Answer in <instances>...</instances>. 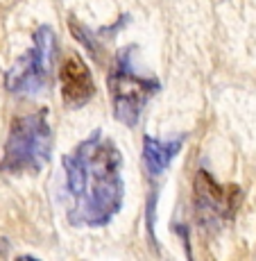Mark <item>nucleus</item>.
<instances>
[{"mask_svg":"<svg viewBox=\"0 0 256 261\" xmlns=\"http://www.w3.org/2000/svg\"><path fill=\"white\" fill-rule=\"evenodd\" d=\"M132 53L134 48L120 50L116 55L111 73L107 77V87L113 102V116H116L118 123L127 125V127L138 125L148 100L159 91L157 77H145V75L136 73L132 62Z\"/></svg>","mask_w":256,"mask_h":261,"instance_id":"3","label":"nucleus"},{"mask_svg":"<svg viewBox=\"0 0 256 261\" xmlns=\"http://www.w3.org/2000/svg\"><path fill=\"white\" fill-rule=\"evenodd\" d=\"M66 173L68 223L73 227H107L123 207V154L100 129L62 159Z\"/></svg>","mask_w":256,"mask_h":261,"instance_id":"1","label":"nucleus"},{"mask_svg":"<svg viewBox=\"0 0 256 261\" xmlns=\"http://www.w3.org/2000/svg\"><path fill=\"white\" fill-rule=\"evenodd\" d=\"M54 43H57V37H54L52 28L39 25V30L34 32V46L18 59V64L5 77V87L9 93L34 95L46 87Z\"/></svg>","mask_w":256,"mask_h":261,"instance_id":"4","label":"nucleus"},{"mask_svg":"<svg viewBox=\"0 0 256 261\" xmlns=\"http://www.w3.org/2000/svg\"><path fill=\"white\" fill-rule=\"evenodd\" d=\"M195 212L197 218L207 225H218L229 220L238 209L240 189L238 187H222L211 177L209 170L200 168L195 175Z\"/></svg>","mask_w":256,"mask_h":261,"instance_id":"5","label":"nucleus"},{"mask_svg":"<svg viewBox=\"0 0 256 261\" xmlns=\"http://www.w3.org/2000/svg\"><path fill=\"white\" fill-rule=\"evenodd\" d=\"M59 89H62V100L66 107H84L95 93L91 68L87 66L79 55H70L62 62L59 68Z\"/></svg>","mask_w":256,"mask_h":261,"instance_id":"6","label":"nucleus"},{"mask_svg":"<svg viewBox=\"0 0 256 261\" xmlns=\"http://www.w3.org/2000/svg\"><path fill=\"white\" fill-rule=\"evenodd\" d=\"M186 137H175L170 141H161V139H154L152 134H145L143 137V164L145 170L152 179L161 177L168 170V166L173 164V159L179 154Z\"/></svg>","mask_w":256,"mask_h":261,"instance_id":"7","label":"nucleus"},{"mask_svg":"<svg viewBox=\"0 0 256 261\" xmlns=\"http://www.w3.org/2000/svg\"><path fill=\"white\" fill-rule=\"evenodd\" d=\"M52 152V129L48 123V109L16 116L5 143L0 170L7 175L39 173Z\"/></svg>","mask_w":256,"mask_h":261,"instance_id":"2","label":"nucleus"}]
</instances>
